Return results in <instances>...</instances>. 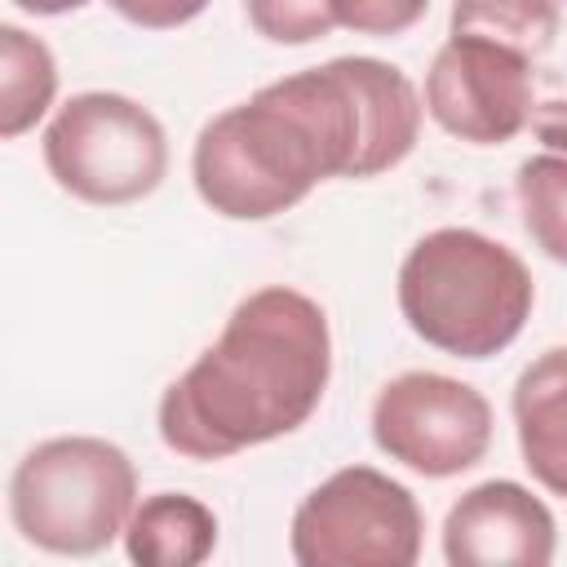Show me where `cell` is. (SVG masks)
Segmentation results:
<instances>
[{"instance_id": "13", "label": "cell", "mask_w": 567, "mask_h": 567, "mask_svg": "<svg viewBox=\"0 0 567 567\" xmlns=\"http://www.w3.org/2000/svg\"><path fill=\"white\" fill-rule=\"evenodd\" d=\"M563 27L558 0H452L447 31L452 35H487L527 58L554 49Z\"/></svg>"}, {"instance_id": "6", "label": "cell", "mask_w": 567, "mask_h": 567, "mask_svg": "<svg viewBox=\"0 0 567 567\" xmlns=\"http://www.w3.org/2000/svg\"><path fill=\"white\" fill-rule=\"evenodd\" d=\"M425 514L408 483L377 465H341L301 496L288 523L297 567H412Z\"/></svg>"}, {"instance_id": "18", "label": "cell", "mask_w": 567, "mask_h": 567, "mask_svg": "<svg viewBox=\"0 0 567 567\" xmlns=\"http://www.w3.org/2000/svg\"><path fill=\"white\" fill-rule=\"evenodd\" d=\"M532 133L545 151H558L567 155V97H554V102H536V115H532Z\"/></svg>"}, {"instance_id": "5", "label": "cell", "mask_w": 567, "mask_h": 567, "mask_svg": "<svg viewBox=\"0 0 567 567\" xmlns=\"http://www.w3.org/2000/svg\"><path fill=\"white\" fill-rule=\"evenodd\" d=\"M40 155L58 190L93 208H124L168 177V133L151 106L115 89L71 93L40 133Z\"/></svg>"}, {"instance_id": "7", "label": "cell", "mask_w": 567, "mask_h": 567, "mask_svg": "<svg viewBox=\"0 0 567 567\" xmlns=\"http://www.w3.org/2000/svg\"><path fill=\"white\" fill-rule=\"evenodd\" d=\"M372 443L421 478H456L492 452L496 416L483 390L461 377L408 368L372 399Z\"/></svg>"}, {"instance_id": "1", "label": "cell", "mask_w": 567, "mask_h": 567, "mask_svg": "<svg viewBox=\"0 0 567 567\" xmlns=\"http://www.w3.org/2000/svg\"><path fill=\"white\" fill-rule=\"evenodd\" d=\"M416 84L381 58L346 53L261 84L217 111L190 146V182L226 221H270L332 177L399 168L421 137Z\"/></svg>"}, {"instance_id": "15", "label": "cell", "mask_w": 567, "mask_h": 567, "mask_svg": "<svg viewBox=\"0 0 567 567\" xmlns=\"http://www.w3.org/2000/svg\"><path fill=\"white\" fill-rule=\"evenodd\" d=\"M244 13L266 44H284V49H301L337 31L328 0H244Z\"/></svg>"}, {"instance_id": "16", "label": "cell", "mask_w": 567, "mask_h": 567, "mask_svg": "<svg viewBox=\"0 0 567 567\" xmlns=\"http://www.w3.org/2000/svg\"><path fill=\"white\" fill-rule=\"evenodd\" d=\"M328 4L337 27L354 35H377V40L403 35L430 13V0H328Z\"/></svg>"}, {"instance_id": "8", "label": "cell", "mask_w": 567, "mask_h": 567, "mask_svg": "<svg viewBox=\"0 0 567 567\" xmlns=\"http://www.w3.org/2000/svg\"><path fill=\"white\" fill-rule=\"evenodd\" d=\"M532 62L501 40L447 31L425 71V115L465 146H505L536 115Z\"/></svg>"}, {"instance_id": "3", "label": "cell", "mask_w": 567, "mask_h": 567, "mask_svg": "<svg viewBox=\"0 0 567 567\" xmlns=\"http://www.w3.org/2000/svg\"><path fill=\"white\" fill-rule=\"evenodd\" d=\"M394 297L425 346L483 363L523 337L536 310V279L509 244L474 226H439L399 261Z\"/></svg>"}, {"instance_id": "2", "label": "cell", "mask_w": 567, "mask_h": 567, "mask_svg": "<svg viewBox=\"0 0 567 567\" xmlns=\"http://www.w3.org/2000/svg\"><path fill=\"white\" fill-rule=\"evenodd\" d=\"M332 381L328 310L288 284L248 292L217 341L168 381L155 408L159 443L186 461H230L297 434Z\"/></svg>"}, {"instance_id": "4", "label": "cell", "mask_w": 567, "mask_h": 567, "mask_svg": "<svg viewBox=\"0 0 567 567\" xmlns=\"http://www.w3.org/2000/svg\"><path fill=\"white\" fill-rule=\"evenodd\" d=\"M137 509V465L102 434L40 439L9 474L13 532L53 558H93L124 540Z\"/></svg>"}, {"instance_id": "11", "label": "cell", "mask_w": 567, "mask_h": 567, "mask_svg": "<svg viewBox=\"0 0 567 567\" xmlns=\"http://www.w3.org/2000/svg\"><path fill=\"white\" fill-rule=\"evenodd\" d=\"M217 549V514L190 492L142 496L128 527L124 554L142 567H199Z\"/></svg>"}, {"instance_id": "12", "label": "cell", "mask_w": 567, "mask_h": 567, "mask_svg": "<svg viewBox=\"0 0 567 567\" xmlns=\"http://www.w3.org/2000/svg\"><path fill=\"white\" fill-rule=\"evenodd\" d=\"M58 102L53 49L18 22H0V137L18 142Z\"/></svg>"}, {"instance_id": "9", "label": "cell", "mask_w": 567, "mask_h": 567, "mask_svg": "<svg viewBox=\"0 0 567 567\" xmlns=\"http://www.w3.org/2000/svg\"><path fill=\"white\" fill-rule=\"evenodd\" d=\"M439 545L452 567H549L558 554V523L532 487L487 478L452 501Z\"/></svg>"}, {"instance_id": "14", "label": "cell", "mask_w": 567, "mask_h": 567, "mask_svg": "<svg viewBox=\"0 0 567 567\" xmlns=\"http://www.w3.org/2000/svg\"><path fill=\"white\" fill-rule=\"evenodd\" d=\"M514 199L527 239L558 266H567V155H527L514 173Z\"/></svg>"}, {"instance_id": "19", "label": "cell", "mask_w": 567, "mask_h": 567, "mask_svg": "<svg viewBox=\"0 0 567 567\" xmlns=\"http://www.w3.org/2000/svg\"><path fill=\"white\" fill-rule=\"evenodd\" d=\"M9 4L31 13V18H62V13H75V9H84L93 0H9Z\"/></svg>"}, {"instance_id": "17", "label": "cell", "mask_w": 567, "mask_h": 567, "mask_svg": "<svg viewBox=\"0 0 567 567\" xmlns=\"http://www.w3.org/2000/svg\"><path fill=\"white\" fill-rule=\"evenodd\" d=\"M106 4L142 31H177L208 9V0H106Z\"/></svg>"}, {"instance_id": "10", "label": "cell", "mask_w": 567, "mask_h": 567, "mask_svg": "<svg viewBox=\"0 0 567 567\" xmlns=\"http://www.w3.org/2000/svg\"><path fill=\"white\" fill-rule=\"evenodd\" d=\"M518 456L527 474L567 501V346L540 350L509 390Z\"/></svg>"}]
</instances>
